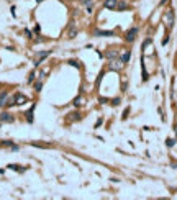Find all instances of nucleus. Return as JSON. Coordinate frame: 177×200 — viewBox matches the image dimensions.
Instances as JSON below:
<instances>
[{"mask_svg":"<svg viewBox=\"0 0 177 200\" xmlns=\"http://www.w3.org/2000/svg\"><path fill=\"white\" fill-rule=\"evenodd\" d=\"M166 144H167V146H174V144H176V140H172V138H167V140H166Z\"/></svg>","mask_w":177,"mask_h":200,"instance_id":"obj_14","label":"nucleus"},{"mask_svg":"<svg viewBox=\"0 0 177 200\" xmlns=\"http://www.w3.org/2000/svg\"><path fill=\"white\" fill-rule=\"evenodd\" d=\"M2 144H4V146H12V141H4Z\"/></svg>","mask_w":177,"mask_h":200,"instance_id":"obj_21","label":"nucleus"},{"mask_svg":"<svg viewBox=\"0 0 177 200\" xmlns=\"http://www.w3.org/2000/svg\"><path fill=\"white\" fill-rule=\"evenodd\" d=\"M28 102V98L23 94H15L13 95V102H8V105H23V103Z\"/></svg>","mask_w":177,"mask_h":200,"instance_id":"obj_2","label":"nucleus"},{"mask_svg":"<svg viewBox=\"0 0 177 200\" xmlns=\"http://www.w3.org/2000/svg\"><path fill=\"white\" fill-rule=\"evenodd\" d=\"M74 105H81V97H77V98L74 100Z\"/></svg>","mask_w":177,"mask_h":200,"instance_id":"obj_19","label":"nucleus"},{"mask_svg":"<svg viewBox=\"0 0 177 200\" xmlns=\"http://www.w3.org/2000/svg\"><path fill=\"white\" fill-rule=\"evenodd\" d=\"M71 66H75V67H81V64H79V61H71Z\"/></svg>","mask_w":177,"mask_h":200,"instance_id":"obj_17","label":"nucleus"},{"mask_svg":"<svg viewBox=\"0 0 177 200\" xmlns=\"http://www.w3.org/2000/svg\"><path fill=\"white\" fill-rule=\"evenodd\" d=\"M112 103H113V105H118V103H120V98H115V100H113Z\"/></svg>","mask_w":177,"mask_h":200,"instance_id":"obj_22","label":"nucleus"},{"mask_svg":"<svg viewBox=\"0 0 177 200\" xmlns=\"http://www.w3.org/2000/svg\"><path fill=\"white\" fill-rule=\"evenodd\" d=\"M49 54H51V49H49V51H39V53H36V56H35V66H39V64L43 63V59H46Z\"/></svg>","mask_w":177,"mask_h":200,"instance_id":"obj_3","label":"nucleus"},{"mask_svg":"<svg viewBox=\"0 0 177 200\" xmlns=\"http://www.w3.org/2000/svg\"><path fill=\"white\" fill-rule=\"evenodd\" d=\"M33 79H35V72H31V74H30V77H28V81H30V82H33Z\"/></svg>","mask_w":177,"mask_h":200,"instance_id":"obj_20","label":"nucleus"},{"mask_svg":"<svg viewBox=\"0 0 177 200\" xmlns=\"http://www.w3.org/2000/svg\"><path fill=\"white\" fill-rule=\"evenodd\" d=\"M121 66H123V63H118V61H112V64H110V67H112V69L113 71H120L121 69Z\"/></svg>","mask_w":177,"mask_h":200,"instance_id":"obj_9","label":"nucleus"},{"mask_svg":"<svg viewBox=\"0 0 177 200\" xmlns=\"http://www.w3.org/2000/svg\"><path fill=\"white\" fill-rule=\"evenodd\" d=\"M31 115H33V108L30 110L28 113H26V116H28V121H33V116H31Z\"/></svg>","mask_w":177,"mask_h":200,"instance_id":"obj_16","label":"nucleus"},{"mask_svg":"<svg viewBox=\"0 0 177 200\" xmlns=\"http://www.w3.org/2000/svg\"><path fill=\"white\" fill-rule=\"evenodd\" d=\"M136 35H138V28H131L126 31V36H125V39H126L128 43H133L136 38Z\"/></svg>","mask_w":177,"mask_h":200,"instance_id":"obj_4","label":"nucleus"},{"mask_svg":"<svg viewBox=\"0 0 177 200\" xmlns=\"http://www.w3.org/2000/svg\"><path fill=\"white\" fill-rule=\"evenodd\" d=\"M176 135H177V128H176Z\"/></svg>","mask_w":177,"mask_h":200,"instance_id":"obj_25","label":"nucleus"},{"mask_svg":"<svg viewBox=\"0 0 177 200\" xmlns=\"http://www.w3.org/2000/svg\"><path fill=\"white\" fill-rule=\"evenodd\" d=\"M174 18H176V15H174V10H167L166 13H164V23H166L167 28H172L174 26Z\"/></svg>","mask_w":177,"mask_h":200,"instance_id":"obj_1","label":"nucleus"},{"mask_svg":"<svg viewBox=\"0 0 177 200\" xmlns=\"http://www.w3.org/2000/svg\"><path fill=\"white\" fill-rule=\"evenodd\" d=\"M166 2H167V0H161V2H159V5H164Z\"/></svg>","mask_w":177,"mask_h":200,"instance_id":"obj_23","label":"nucleus"},{"mask_svg":"<svg viewBox=\"0 0 177 200\" xmlns=\"http://www.w3.org/2000/svg\"><path fill=\"white\" fill-rule=\"evenodd\" d=\"M7 100H8V94L7 92H2V94H0V107L7 105Z\"/></svg>","mask_w":177,"mask_h":200,"instance_id":"obj_7","label":"nucleus"},{"mask_svg":"<svg viewBox=\"0 0 177 200\" xmlns=\"http://www.w3.org/2000/svg\"><path fill=\"white\" fill-rule=\"evenodd\" d=\"M81 4H85V5H89V4H92V0H79Z\"/></svg>","mask_w":177,"mask_h":200,"instance_id":"obj_18","label":"nucleus"},{"mask_svg":"<svg viewBox=\"0 0 177 200\" xmlns=\"http://www.w3.org/2000/svg\"><path fill=\"white\" fill-rule=\"evenodd\" d=\"M41 85H43V82H41V81L36 82V84H35V90H36V92H39V90H41Z\"/></svg>","mask_w":177,"mask_h":200,"instance_id":"obj_15","label":"nucleus"},{"mask_svg":"<svg viewBox=\"0 0 177 200\" xmlns=\"http://www.w3.org/2000/svg\"><path fill=\"white\" fill-rule=\"evenodd\" d=\"M115 10H118V12H125V10H128V4L121 0V2H118V4H117V8H115Z\"/></svg>","mask_w":177,"mask_h":200,"instance_id":"obj_8","label":"nucleus"},{"mask_svg":"<svg viewBox=\"0 0 177 200\" xmlns=\"http://www.w3.org/2000/svg\"><path fill=\"white\" fill-rule=\"evenodd\" d=\"M39 2H43V0H36V4H39Z\"/></svg>","mask_w":177,"mask_h":200,"instance_id":"obj_24","label":"nucleus"},{"mask_svg":"<svg viewBox=\"0 0 177 200\" xmlns=\"http://www.w3.org/2000/svg\"><path fill=\"white\" fill-rule=\"evenodd\" d=\"M115 33L113 31H102V30H97L95 31V36H113Z\"/></svg>","mask_w":177,"mask_h":200,"instance_id":"obj_10","label":"nucleus"},{"mask_svg":"<svg viewBox=\"0 0 177 200\" xmlns=\"http://www.w3.org/2000/svg\"><path fill=\"white\" fill-rule=\"evenodd\" d=\"M75 35H77V28H74V25H72L71 30H69V38H74Z\"/></svg>","mask_w":177,"mask_h":200,"instance_id":"obj_13","label":"nucleus"},{"mask_svg":"<svg viewBox=\"0 0 177 200\" xmlns=\"http://www.w3.org/2000/svg\"><path fill=\"white\" fill-rule=\"evenodd\" d=\"M117 56H118V51H108V53H107V57H108V59H115Z\"/></svg>","mask_w":177,"mask_h":200,"instance_id":"obj_11","label":"nucleus"},{"mask_svg":"<svg viewBox=\"0 0 177 200\" xmlns=\"http://www.w3.org/2000/svg\"><path fill=\"white\" fill-rule=\"evenodd\" d=\"M15 120V116L12 115V113H8V112H4L2 115H0V121L2 123H12Z\"/></svg>","mask_w":177,"mask_h":200,"instance_id":"obj_5","label":"nucleus"},{"mask_svg":"<svg viewBox=\"0 0 177 200\" xmlns=\"http://www.w3.org/2000/svg\"><path fill=\"white\" fill-rule=\"evenodd\" d=\"M130 56H131V54H130V51H126V53H125L123 54V56H121V63H128V61H130Z\"/></svg>","mask_w":177,"mask_h":200,"instance_id":"obj_12","label":"nucleus"},{"mask_svg":"<svg viewBox=\"0 0 177 200\" xmlns=\"http://www.w3.org/2000/svg\"><path fill=\"white\" fill-rule=\"evenodd\" d=\"M117 4H118V0H105V2H103V7H105L107 10H115V8H117Z\"/></svg>","mask_w":177,"mask_h":200,"instance_id":"obj_6","label":"nucleus"}]
</instances>
